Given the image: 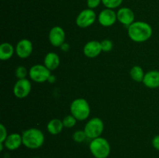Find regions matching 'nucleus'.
<instances>
[{"label": "nucleus", "instance_id": "f257e3e1", "mask_svg": "<svg viewBox=\"0 0 159 158\" xmlns=\"http://www.w3.org/2000/svg\"><path fill=\"white\" fill-rule=\"evenodd\" d=\"M127 33L130 40L137 43H142L147 41L152 37V28L145 22H134L128 26Z\"/></svg>", "mask_w": 159, "mask_h": 158}, {"label": "nucleus", "instance_id": "f03ea898", "mask_svg": "<svg viewBox=\"0 0 159 158\" xmlns=\"http://www.w3.org/2000/svg\"><path fill=\"white\" fill-rule=\"evenodd\" d=\"M23 144L28 149L36 150L42 147L44 143V135L36 128L28 129L22 134Z\"/></svg>", "mask_w": 159, "mask_h": 158}, {"label": "nucleus", "instance_id": "7ed1b4c3", "mask_svg": "<svg viewBox=\"0 0 159 158\" xmlns=\"http://www.w3.org/2000/svg\"><path fill=\"white\" fill-rule=\"evenodd\" d=\"M89 150L95 158H107L110 153V145L102 137L93 139L89 144Z\"/></svg>", "mask_w": 159, "mask_h": 158}, {"label": "nucleus", "instance_id": "20e7f679", "mask_svg": "<svg viewBox=\"0 0 159 158\" xmlns=\"http://www.w3.org/2000/svg\"><path fill=\"white\" fill-rule=\"evenodd\" d=\"M70 110L71 115L79 121L85 120L90 114V106L88 102L84 99H77L73 101Z\"/></svg>", "mask_w": 159, "mask_h": 158}, {"label": "nucleus", "instance_id": "39448f33", "mask_svg": "<svg viewBox=\"0 0 159 158\" xmlns=\"http://www.w3.org/2000/svg\"><path fill=\"white\" fill-rule=\"evenodd\" d=\"M104 129V124L99 118H93L85 124V131L86 136L89 139H96L100 136Z\"/></svg>", "mask_w": 159, "mask_h": 158}, {"label": "nucleus", "instance_id": "423d86ee", "mask_svg": "<svg viewBox=\"0 0 159 158\" xmlns=\"http://www.w3.org/2000/svg\"><path fill=\"white\" fill-rule=\"evenodd\" d=\"M29 75L34 81L42 83L49 80L51 77V71L45 65L36 64L30 69Z\"/></svg>", "mask_w": 159, "mask_h": 158}, {"label": "nucleus", "instance_id": "0eeeda50", "mask_svg": "<svg viewBox=\"0 0 159 158\" xmlns=\"http://www.w3.org/2000/svg\"><path fill=\"white\" fill-rule=\"evenodd\" d=\"M96 15L93 9H86L82 10L76 18V24L81 28L90 26L96 21Z\"/></svg>", "mask_w": 159, "mask_h": 158}, {"label": "nucleus", "instance_id": "6e6552de", "mask_svg": "<svg viewBox=\"0 0 159 158\" xmlns=\"http://www.w3.org/2000/svg\"><path fill=\"white\" fill-rule=\"evenodd\" d=\"M31 91V83L29 80L19 79L13 87V93L18 99H24Z\"/></svg>", "mask_w": 159, "mask_h": 158}, {"label": "nucleus", "instance_id": "1a4fd4ad", "mask_svg": "<svg viewBox=\"0 0 159 158\" xmlns=\"http://www.w3.org/2000/svg\"><path fill=\"white\" fill-rule=\"evenodd\" d=\"M49 40L54 46H61L65 43V33L61 26H54L49 33Z\"/></svg>", "mask_w": 159, "mask_h": 158}, {"label": "nucleus", "instance_id": "9d476101", "mask_svg": "<svg viewBox=\"0 0 159 158\" xmlns=\"http://www.w3.org/2000/svg\"><path fill=\"white\" fill-rule=\"evenodd\" d=\"M116 20H117V17H116V12L113 9H107V8L101 11L98 17L99 23L105 27L113 26L116 23Z\"/></svg>", "mask_w": 159, "mask_h": 158}, {"label": "nucleus", "instance_id": "9b49d317", "mask_svg": "<svg viewBox=\"0 0 159 158\" xmlns=\"http://www.w3.org/2000/svg\"><path fill=\"white\" fill-rule=\"evenodd\" d=\"M33 51V44L30 40L23 39L17 43L16 46V53L20 58H26Z\"/></svg>", "mask_w": 159, "mask_h": 158}, {"label": "nucleus", "instance_id": "f8f14e48", "mask_svg": "<svg viewBox=\"0 0 159 158\" xmlns=\"http://www.w3.org/2000/svg\"><path fill=\"white\" fill-rule=\"evenodd\" d=\"M118 21L124 26H129L134 22V13L127 7L120 8L116 12Z\"/></svg>", "mask_w": 159, "mask_h": 158}, {"label": "nucleus", "instance_id": "ddd939ff", "mask_svg": "<svg viewBox=\"0 0 159 158\" xmlns=\"http://www.w3.org/2000/svg\"><path fill=\"white\" fill-rule=\"evenodd\" d=\"M101 51L102 50L100 42L96 41V40H92V41L88 42L83 48L84 54L89 58H93V57L99 56Z\"/></svg>", "mask_w": 159, "mask_h": 158}, {"label": "nucleus", "instance_id": "4468645a", "mask_svg": "<svg viewBox=\"0 0 159 158\" xmlns=\"http://www.w3.org/2000/svg\"><path fill=\"white\" fill-rule=\"evenodd\" d=\"M3 143H4L6 148L9 150H17L23 144L22 136H20L19 133H11V134L8 135L7 138Z\"/></svg>", "mask_w": 159, "mask_h": 158}, {"label": "nucleus", "instance_id": "2eb2a0df", "mask_svg": "<svg viewBox=\"0 0 159 158\" xmlns=\"http://www.w3.org/2000/svg\"><path fill=\"white\" fill-rule=\"evenodd\" d=\"M143 83L149 88H157L159 87V71H151L144 74Z\"/></svg>", "mask_w": 159, "mask_h": 158}, {"label": "nucleus", "instance_id": "dca6fc26", "mask_svg": "<svg viewBox=\"0 0 159 158\" xmlns=\"http://www.w3.org/2000/svg\"><path fill=\"white\" fill-rule=\"evenodd\" d=\"M60 64V58L56 53L50 52L44 57V65L50 70L53 71L57 68Z\"/></svg>", "mask_w": 159, "mask_h": 158}, {"label": "nucleus", "instance_id": "f3484780", "mask_svg": "<svg viewBox=\"0 0 159 158\" xmlns=\"http://www.w3.org/2000/svg\"><path fill=\"white\" fill-rule=\"evenodd\" d=\"M14 47L9 43H2L0 45V59L2 60H7L12 57Z\"/></svg>", "mask_w": 159, "mask_h": 158}, {"label": "nucleus", "instance_id": "a211bd4d", "mask_svg": "<svg viewBox=\"0 0 159 158\" xmlns=\"http://www.w3.org/2000/svg\"><path fill=\"white\" fill-rule=\"evenodd\" d=\"M63 122L58 119H54L50 121L47 125L48 131L52 135H57L63 129Z\"/></svg>", "mask_w": 159, "mask_h": 158}, {"label": "nucleus", "instance_id": "6ab92c4d", "mask_svg": "<svg viewBox=\"0 0 159 158\" xmlns=\"http://www.w3.org/2000/svg\"><path fill=\"white\" fill-rule=\"evenodd\" d=\"M144 73L142 68L140 66H134L130 71V75L134 81H143L144 77Z\"/></svg>", "mask_w": 159, "mask_h": 158}, {"label": "nucleus", "instance_id": "aec40b11", "mask_svg": "<svg viewBox=\"0 0 159 158\" xmlns=\"http://www.w3.org/2000/svg\"><path fill=\"white\" fill-rule=\"evenodd\" d=\"M122 2L123 0H102V2L104 5V6H106L107 9H111L119 7Z\"/></svg>", "mask_w": 159, "mask_h": 158}, {"label": "nucleus", "instance_id": "412c9836", "mask_svg": "<svg viewBox=\"0 0 159 158\" xmlns=\"http://www.w3.org/2000/svg\"><path fill=\"white\" fill-rule=\"evenodd\" d=\"M76 120L77 119L72 115H69V116H65L62 122H63V125L65 127H66V128H72L73 126L75 125Z\"/></svg>", "mask_w": 159, "mask_h": 158}, {"label": "nucleus", "instance_id": "4be33fe9", "mask_svg": "<svg viewBox=\"0 0 159 158\" xmlns=\"http://www.w3.org/2000/svg\"><path fill=\"white\" fill-rule=\"evenodd\" d=\"M86 134H85V131H81V130H79V131H76L75 133H74L73 134L72 138L74 139L75 142L76 143H82L86 138Z\"/></svg>", "mask_w": 159, "mask_h": 158}, {"label": "nucleus", "instance_id": "5701e85b", "mask_svg": "<svg viewBox=\"0 0 159 158\" xmlns=\"http://www.w3.org/2000/svg\"><path fill=\"white\" fill-rule=\"evenodd\" d=\"M27 75V71L23 66H20L16 70V76L19 79H24Z\"/></svg>", "mask_w": 159, "mask_h": 158}, {"label": "nucleus", "instance_id": "b1692460", "mask_svg": "<svg viewBox=\"0 0 159 158\" xmlns=\"http://www.w3.org/2000/svg\"><path fill=\"white\" fill-rule=\"evenodd\" d=\"M102 50L104 52H109L113 49V43L110 40H104L100 42Z\"/></svg>", "mask_w": 159, "mask_h": 158}, {"label": "nucleus", "instance_id": "393cba45", "mask_svg": "<svg viewBox=\"0 0 159 158\" xmlns=\"http://www.w3.org/2000/svg\"><path fill=\"white\" fill-rule=\"evenodd\" d=\"M0 132H1V135H0V143H4L6 139L7 138V130H6V127L1 124L0 125Z\"/></svg>", "mask_w": 159, "mask_h": 158}, {"label": "nucleus", "instance_id": "a878e982", "mask_svg": "<svg viewBox=\"0 0 159 158\" xmlns=\"http://www.w3.org/2000/svg\"><path fill=\"white\" fill-rule=\"evenodd\" d=\"M100 2H102V0H87V6L89 9H93L98 7Z\"/></svg>", "mask_w": 159, "mask_h": 158}, {"label": "nucleus", "instance_id": "bb28decb", "mask_svg": "<svg viewBox=\"0 0 159 158\" xmlns=\"http://www.w3.org/2000/svg\"><path fill=\"white\" fill-rule=\"evenodd\" d=\"M152 146L155 149L159 151V135L155 136L152 139Z\"/></svg>", "mask_w": 159, "mask_h": 158}]
</instances>
